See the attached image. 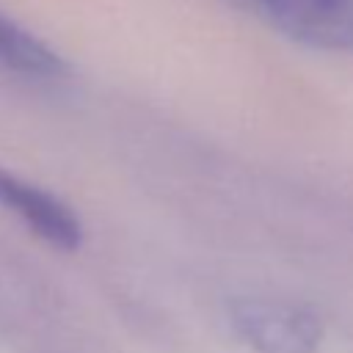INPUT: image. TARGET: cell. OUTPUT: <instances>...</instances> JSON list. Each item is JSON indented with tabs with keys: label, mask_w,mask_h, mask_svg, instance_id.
Instances as JSON below:
<instances>
[{
	"label": "cell",
	"mask_w": 353,
	"mask_h": 353,
	"mask_svg": "<svg viewBox=\"0 0 353 353\" xmlns=\"http://www.w3.org/2000/svg\"><path fill=\"white\" fill-rule=\"evenodd\" d=\"M284 36L331 52H353V0H237Z\"/></svg>",
	"instance_id": "obj_2"
},
{
	"label": "cell",
	"mask_w": 353,
	"mask_h": 353,
	"mask_svg": "<svg viewBox=\"0 0 353 353\" xmlns=\"http://www.w3.org/2000/svg\"><path fill=\"white\" fill-rule=\"evenodd\" d=\"M229 323L237 339L256 353H317L323 342L320 317L284 301L237 298L229 306Z\"/></svg>",
	"instance_id": "obj_1"
},
{
	"label": "cell",
	"mask_w": 353,
	"mask_h": 353,
	"mask_svg": "<svg viewBox=\"0 0 353 353\" xmlns=\"http://www.w3.org/2000/svg\"><path fill=\"white\" fill-rule=\"evenodd\" d=\"M0 204L19 215L41 240L55 248L74 251L83 240V226L77 215L52 193L8 174L0 168Z\"/></svg>",
	"instance_id": "obj_3"
},
{
	"label": "cell",
	"mask_w": 353,
	"mask_h": 353,
	"mask_svg": "<svg viewBox=\"0 0 353 353\" xmlns=\"http://www.w3.org/2000/svg\"><path fill=\"white\" fill-rule=\"evenodd\" d=\"M0 66L33 80H50L63 72L58 52H52L41 39H36L6 14H0Z\"/></svg>",
	"instance_id": "obj_4"
}]
</instances>
